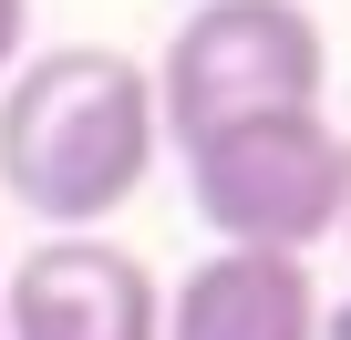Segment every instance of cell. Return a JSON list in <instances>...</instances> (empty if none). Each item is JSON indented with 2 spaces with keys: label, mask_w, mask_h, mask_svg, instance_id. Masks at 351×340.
I'll return each mask as SVG.
<instances>
[{
  "label": "cell",
  "mask_w": 351,
  "mask_h": 340,
  "mask_svg": "<svg viewBox=\"0 0 351 340\" xmlns=\"http://www.w3.org/2000/svg\"><path fill=\"white\" fill-rule=\"evenodd\" d=\"M155 144V73L114 42L32 52L0 83V196L52 237H104V217L145 196Z\"/></svg>",
  "instance_id": "1"
},
{
  "label": "cell",
  "mask_w": 351,
  "mask_h": 340,
  "mask_svg": "<svg viewBox=\"0 0 351 340\" xmlns=\"http://www.w3.org/2000/svg\"><path fill=\"white\" fill-rule=\"evenodd\" d=\"M330 83V42L300 0H197L155 62L165 144H207L258 114H310Z\"/></svg>",
  "instance_id": "2"
},
{
  "label": "cell",
  "mask_w": 351,
  "mask_h": 340,
  "mask_svg": "<svg viewBox=\"0 0 351 340\" xmlns=\"http://www.w3.org/2000/svg\"><path fill=\"white\" fill-rule=\"evenodd\" d=\"M186 186H197V217L217 227V248L310 258L320 237H341V124L320 103L228 124V134L186 144Z\"/></svg>",
  "instance_id": "3"
},
{
  "label": "cell",
  "mask_w": 351,
  "mask_h": 340,
  "mask_svg": "<svg viewBox=\"0 0 351 340\" xmlns=\"http://www.w3.org/2000/svg\"><path fill=\"white\" fill-rule=\"evenodd\" d=\"M0 340H165V289L114 237H42L0 268Z\"/></svg>",
  "instance_id": "4"
},
{
  "label": "cell",
  "mask_w": 351,
  "mask_h": 340,
  "mask_svg": "<svg viewBox=\"0 0 351 340\" xmlns=\"http://www.w3.org/2000/svg\"><path fill=\"white\" fill-rule=\"evenodd\" d=\"M165 340H320V289L300 258L269 248H217L165 289Z\"/></svg>",
  "instance_id": "5"
},
{
  "label": "cell",
  "mask_w": 351,
  "mask_h": 340,
  "mask_svg": "<svg viewBox=\"0 0 351 340\" xmlns=\"http://www.w3.org/2000/svg\"><path fill=\"white\" fill-rule=\"evenodd\" d=\"M21 21H32V0H0V83L21 73Z\"/></svg>",
  "instance_id": "6"
},
{
  "label": "cell",
  "mask_w": 351,
  "mask_h": 340,
  "mask_svg": "<svg viewBox=\"0 0 351 340\" xmlns=\"http://www.w3.org/2000/svg\"><path fill=\"white\" fill-rule=\"evenodd\" d=\"M341 237H351V134H341Z\"/></svg>",
  "instance_id": "7"
}]
</instances>
